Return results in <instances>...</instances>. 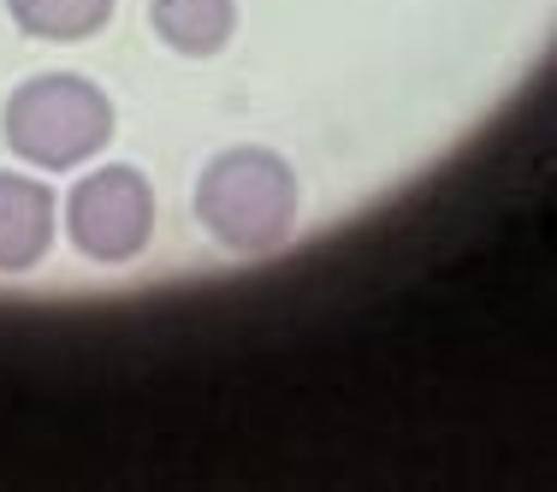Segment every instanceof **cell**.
Wrapping results in <instances>:
<instances>
[{"instance_id": "1", "label": "cell", "mask_w": 557, "mask_h": 492, "mask_svg": "<svg viewBox=\"0 0 557 492\" xmlns=\"http://www.w3.org/2000/svg\"><path fill=\"white\" fill-rule=\"evenodd\" d=\"M196 220L214 244L261 256L297 225V179L273 149H220L196 179Z\"/></svg>"}, {"instance_id": "2", "label": "cell", "mask_w": 557, "mask_h": 492, "mask_svg": "<svg viewBox=\"0 0 557 492\" xmlns=\"http://www.w3.org/2000/svg\"><path fill=\"white\" fill-rule=\"evenodd\" d=\"M0 131H7V149L18 161L60 172L89 161L113 137V101L77 72H42L7 96Z\"/></svg>"}, {"instance_id": "3", "label": "cell", "mask_w": 557, "mask_h": 492, "mask_svg": "<svg viewBox=\"0 0 557 492\" xmlns=\"http://www.w3.org/2000/svg\"><path fill=\"white\" fill-rule=\"evenodd\" d=\"M72 244L89 261H131L154 232V190L137 167H96L65 196Z\"/></svg>"}, {"instance_id": "4", "label": "cell", "mask_w": 557, "mask_h": 492, "mask_svg": "<svg viewBox=\"0 0 557 492\" xmlns=\"http://www.w3.org/2000/svg\"><path fill=\"white\" fill-rule=\"evenodd\" d=\"M54 244V196L30 172H0V273H24Z\"/></svg>"}, {"instance_id": "5", "label": "cell", "mask_w": 557, "mask_h": 492, "mask_svg": "<svg viewBox=\"0 0 557 492\" xmlns=\"http://www.w3.org/2000/svg\"><path fill=\"white\" fill-rule=\"evenodd\" d=\"M149 19L161 30L166 48L202 60V54H220L237 30V0H149Z\"/></svg>"}, {"instance_id": "6", "label": "cell", "mask_w": 557, "mask_h": 492, "mask_svg": "<svg viewBox=\"0 0 557 492\" xmlns=\"http://www.w3.org/2000/svg\"><path fill=\"white\" fill-rule=\"evenodd\" d=\"M12 24L48 42H77V36H96L113 19V0H7Z\"/></svg>"}]
</instances>
